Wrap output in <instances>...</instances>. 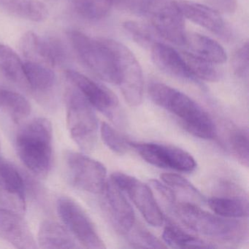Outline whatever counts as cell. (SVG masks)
I'll return each mask as SVG.
<instances>
[{
    "instance_id": "cell-1",
    "label": "cell",
    "mask_w": 249,
    "mask_h": 249,
    "mask_svg": "<svg viewBox=\"0 0 249 249\" xmlns=\"http://www.w3.org/2000/svg\"><path fill=\"white\" fill-rule=\"evenodd\" d=\"M148 92L155 104L174 115L183 127L194 136L205 140L216 136V127L212 118L189 96L160 82L151 83Z\"/></svg>"
},
{
    "instance_id": "cell-2",
    "label": "cell",
    "mask_w": 249,
    "mask_h": 249,
    "mask_svg": "<svg viewBox=\"0 0 249 249\" xmlns=\"http://www.w3.org/2000/svg\"><path fill=\"white\" fill-rule=\"evenodd\" d=\"M16 149L29 170L37 176H46L53 159L52 123L45 118H37L24 125L16 138Z\"/></svg>"
},
{
    "instance_id": "cell-3",
    "label": "cell",
    "mask_w": 249,
    "mask_h": 249,
    "mask_svg": "<svg viewBox=\"0 0 249 249\" xmlns=\"http://www.w3.org/2000/svg\"><path fill=\"white\" fill-rule=\"evenodd\" d=\"M175 213L186 227L193 231L221 241L237 243L247 234V227L237 218H229L204 211L196 204H175Z\"/></svg>"
},
{
    "instance_id": "cell-4",
    "label": "cell",
    "mask_w": 249,
    "mask_h": 249,
    "mask_svg": "<svg viewBox=\"0 0 249 249\" xmlns=\"http://www.w3.org/2000/svg\"><path fill=\"white\" fill-rule=\"evenodd\" d=\"M67 125L72 140L84 153H91L97 142L98 122L91 105L77 89L66 92Z\"/></svg>"
},
{
    "instance_id": "cell-5",
    "label": "cell",
    "mask_w": 249,
    "mask_h": 249,
    "mask_svg": "<svg viewBox=\"0 0 249 249\" xmlns=\"http://www.w3.org/2000/svg\"><path fill=\"white\" fill-rule=\"evenodd\" d=\"M109 48L118 75V84L128 104L137 107L142 103L144 81L142 68L132 52L122 43L111 39L103 38Z\"/></svg>"
},
{
    "instance_id": "cell-6",
    "label": "cell",
    "mask_w": 249,
    "mask_h": 249,
    "mask_svg": "<svg viewBox=\"0 0 249 249\" xmlns=\"http://www.w3.org/2000/svg\"><path fill=\"white\" fill-rule=\"evenodd\" d=\"M71 44L83 64L96 76L110 84H118L114 59L103 39L95 40L78 30L68 33Z\"/></svg>"
},
{
    "instance_id": "cell-7",
    "label": "cell",
    "mask_w": 249,
    "mask_h": 249,
    "mask_svg": "<svg viewBox=\"0 0 249 249\" xmlns=\"http://www.w3.org/2000/svg\"><path fill=\"white\" fill-rule=\"evenodd\" d=\"M139 9L160 36L178 46H184L187 33L176 1L141 0Z\"/></svg>"
},
{
    "instance_id": "cell-8",
    "label": "cell",
    "mask_w": 249,
    "mask_h": 249,
    "mask_svg": "<svg viewBox=\"0 0 249 249\" xmlns=\"http://www.w3.org/2000/svg\"><path fill=\"white\" fill-rule=\"evenodd\" d=\"M65 76L93 107L117 125L124 124V115L119 99L110 89L73 70H67Z\"/></svg>"
},
{
    "instance_id": "cell-9",
    "label": "cell",
    "mask_w": 249,
    "mask_h": 249,
    "mask_svg": "<svg viewBox=\"0 0 249 249\" xmlns=\"http://www.w3.org/2000/svg\"><path fill=\"white\" fill-rule=\"evenodd\" d=\"M57 212L68 231L84 247L91 249H106L92 221L76 202L68 196L57 201Z\"/></svg>"
},
{
    "instance_id": "cell-10",
    "label": "cell",
    "mask_w": 249,
    "mask_h": 249,
    "mask_svg": "<svg viewBox=\"0 0 249 249\" xmlns=\"http://www.w3.org/2000/svg\"><path fill=\"white\" fill-rule=\"evenodd\" d=\"M66 164L75 187L94 195L103 193L107 181V170L101 162L80 153L68 152Z\"/></svg>"
},
{
    "instance_id": "cell-11",
    "label": "cell",
    "mask_w": 249,
    "mask_h": 249,
    "mask_svg": "<svg viewBox=\"0 0 249 249\" xmlns=\"http://www.w3.org/2000/svg\"><path fill=\"white\" fill-rule=\"evenodd\" d=\"M130 146L145 161L160 168L192 173L196 167V161L189 153L173 145L130 142Z\"/></svg>"
},
{
    "instance_id": "cell-12",
    "label": "cell",
    "mask_w": 249,
    "mask_h": 249,
    "mask_svg": "<svg viewBox=\"0 0 249 249\" xmlns=\"http://www.w3.org/2000/svg\"><path fill=\"white\" fill-rule=\"evenodd\" d=\"M110 180L128 195L150 225H162L164 215L149 186L135 177L118 172L111 175Z\"/></svg>"
},
{
    "instance_id": "cell-13",
    "label": "cell",
    "mask_w": 249,
    "mask_h": 249,
    "mask_svg": "<svg viewBox=\"0 0 249 249\" xmlns=\"http://www.w3.org/2000/svg\"><path fill=\"white\" fill-rule=\"evenodd\" d=\"M20 50L30 62L42 64L49 68L65 60L63 45L57 39L42 38L33 32H27L19 42Z\"/></svg>"
},
{
    "instance_id": "cell-14",
    "label": "cell",
    "mask_w": 249,
    "mask_h": 249,
    "mask_svg": "<svg viewBox=\"0 0 249 249\" xmlns=\"http://www.w3.org/2000/svg\"><path fill=\"white\" fill-rule=\"evenodd\" d=\"M0 202L18 213L26 210L24 178L12 164L2 160H0Z\"/></svg>"
},
{
    "instance_id": "cell-15",
    "label": "cell",
    "mask_w": 249,
    "mask_h": 249,
    "mask_svg": "<svg viewBox=\"0 0 249 249\" xmlns=\"http://www.w3.org/2000/svg\"><path fill=\"white\" fill-rule=\"evenodd\" d=\"M0 238L21 249H35L36 241L31 230L18 213L0 208Z\"/></svg>"
},
{
    "instance_id": "cell-16",
    "label": "cell",
    "mask_w": 249,
    "mask_h": 249,
    "mask_svg": "<svg viewBox=\"0 0 249 249\" xmlns=\"http://www.w3.org/2000/svg\"><path fill=\"white\" fill-rule=\"evenodd\" d=\"M103 194L106 196V208L113 225L121 234L126 235L136 224L132 207L123 192L110 180L107 181Z\"/></svg>"
},
{
    "instance_id": "cell-17",
    "label": "cell",
    "mask_w": 249,
    "mask_h": 249,
    "mask_svg": "<svg viewBox=\"0 0 249 249\" xmlns=\"http://www.w3.org/2000/svg\"><path fill=\"white\" fill-rule=\"evenodd\" d=\"M184 18L221 37H227L229 31L219 11L211 7L188 1H176Z\"/></svg>"
},
{
    "instance_id": "cell-18",
    "label": "cell",
    "mask_w": 249,
    "mask_h": 249,
    "mask_svg": "<svg viewBox=\"0 0 249 249\" xmlns=\"http://www.w3.org/2000/svg\"><path fill=\"white\" fill-rule=\"evenodd\" d=\"M151 51L153 62L160 71L178 79L195 81L186 67L181 53L160 42H156Z\"/></svg>"
},
{
    "instance_id": "cell-19",
    "label": "cell",
    "mask_w": 249,
    "mask_h": 249,
    "mask_svg": "<svg viewBox=\"0 0 249 249\" xmlns=\"http://www.w3.org/2000/svg\"><path fill=\"white\" fill-rule=\"evenodd\" d=\"M184 46L192 54L215 65H221L227 61V53L224 48L203 35L186 33Z\"/></svg>"
},
{
    "instance_id": "cell-20",
    "label": "cell",
    "mask_w": 249,
    "mask_h": 249,
    "mask_svg": "<svg viewBox=\"0 0 249 249\" xmlns=\"http://www.w3.org/2000/svg\"><path fill=\"white\" fill-rule=\"evenodd\" d=\"M37 243L45 249L78 248L72 234L58 223L52 221H45L40 224Z\"/></svg>"
},
{
    "instance_id": "cell-21",
    "label": "cell",
    "mask_w": 249,
    "mask_h": 249,
    "mask_svg": "<svg viewBox=\"0 0 249 249\" xmlns=\"http://www.w3.org/2000/svg\"><path fill=\"white\" fill-rule=\"evenodd\" d=\"M208 204L215 213L226 218L237 219L249 214L248 199L240 193L213 196L208 199Z\"/></svg>"
},
{
    "instance_id": "cell-22",
    "label": "cell",
    "mask_w": 249,
    "mask_h": 249,
    "mask_svg": "<svg viewBox=\"0 0 249 249\" xmlns=\"http://www.w3.org/2000/svg\"><path fill=\"white\" fill-rule=\"evenodd\" d=\"M0 6L16 17L34 22L43 21L49 14L40 0H0Z\"/></svg>"
},
{
    "instance_id": "cell-23",
    "label": "cell",
    "mask_w": 249,
    "mask_h": 249,
    "mask_svg": "<svg viewBox=\"0 0 249 249\" xmlns=\"http://www.w3.org/2000/svg\"><path fill=\"white\" fill-rule=\"evenodd\" d=\"M0 72L10 81L28 89L24 73V63L18 55L6 45L0 43Z\"/></svg>"
},
{
    "instance_id": "cell-24",
    "label": "cell",
    "mask_w": 249,
    "mask_h": 249,
    "mask_svg": "<svg viewBox=\"0 0 249 249\" xmlns=\"http://www.w3.org/2000/svg\"><path fill=\"white\" fill-rule=\"evenodd\" d=\"M24 73L29 89L46 92L54 85L55 75L49 67L36 62L24 63Z\"/></svg>"
},
{
    "instance_id": "cell-25",
    "label": "cell",
    "mask_w": 249,
    "mask_h": 249,
    "mask_svg": "<svg viewBox=\"0 0 249 249\" xmlns=\"http://www.w3.org/2000/svg\"><path fill=\"white\" fill-rule=\"evenodd\" d=\"M0 109L8 113L14 122H19L30 116L32 107L19 93L0 87Z\"/></svg>"
},
{
    "instance_id": "cell-26",
    "label": "cell",
    "mask_w": 249,
    "mask_h": 249,
    "mask_svg": "<svg viewBox=\"0 0 249 249\" xmlns=\"http://www.w3.org/2000/svg\"><path fill=\"white\" fill-rule=\"evenodd\" d=\"M162 238L166 244L176 249H213L215 247L214 245L208 243L193 234L186 232L172 224L164 227Z\"/></svg>"
},
{
    "instance_id": "cell-27",
    "label": "cell",
    "mask_w": 249,
    "mask_h": 249,
    "mask_svg": "<svg viewBox=\"0 0 249 249\" xmlns=\"http://www.w3.org/2000/svg\"><path fill=\"white\" fill-rule=\"evenodd\" d=\"M186 67L195 80H202L208 82H216L221 78V74L215 64L198 57L189 52L181 53Z\"/></svg>"
},
{
    "instance_id": "cell-28",
    "label": "cell",
    "mask_w": 249,
    "mask_h": 249,
    "mask_svg": "<svg viewBox=\"0 0 249 249\" xmlns=\"http://www.w3.org/2000/svg\"><path fill=\"white\" fill-rule=\"evenodd\" d=\"M113 0H73L74 6L81 17L88 20H100L110 12Z\"/></svg>"
},
{
    "instance_id": "cell-29",
    "label": "cell",
    "mask_w": 249,
    "mask_h": 249,
    "mask_svg": "<svg viewBox=\"0 0 249 249\" xmlns=\"http://www.w3.org/2000/svg\"><path fill=\"white\" fill-rule=\"evenodd\" d=\"M161 179L173 191L180 192L183 195H186L191 200H194L196 203L205 202L203 195L193 184L181 176L174 173H164L161 175Z\"/></svg>"
},
{
    "instance_id": "cell-30",
    "label": "cell",
    "mask_w": 249,
    "mask_h": 249,
    "mask_svg": "<svg viewBox=\"0 0 249 249\" xmlns=\"http://www.w3.org/2000/svg\"><path fill=\"white\" fill-rule=\"evenodd\" d=\"M229 142L233 154L245 167H249V133L246 129H236L231 131Z\"/></svg>"
},
{
    "instance_id": "cell-31",
    "label": "cell",
    "mask_w": 249,
    "mask_h": 249,
    "mask_svg": "<svg viewBox=\"0 0 249 249\" xmlns=\"http://www.w3.org/2000/svg\"><path fill=\"white\" fill-rule=\"evenodd\" d=\"M123 28L131 38L141 47L150 49L157 42L149 28L138 21H125Z\"/></svg>"
},
{
    "instance_id": "cell-32",
    "label": "cell",
    "mask_w": 249,
    "mask_h": 249,
    "mask_svg": "<svg viewBox=\"0 0 249 249\" xmlns=\"http://www.w3.org/2000/svg\"><path fill=\"white\" fill-rule=\"evenodd\" d=\"M101 136L106 145L113 152L124 154L131 148L130 142L126 141L116 129L106 122L101 125Z\"/></svg>"
},
{
    "instance_id": "cell-33",
    "label": "cell",
    "mask_w": 249,
    "mask_h": 249,
    "mask_svg": "<svg viewBox=\"0 0 249 249\" xmlns=\"http://www.w3.org/2000/svg\"><path fill=\"white\" fill-rule=\"evenodd\" d=\"M126 235L130 244L135 248L161 249L167 247L150 231L142 227L137 225V224L134 225Z\"/></svg>"
},
{
    "instance_id": "cell-34",
    "label": "cell",
    "mask_w": 249,
    "mask_h": 249,
    "mask_svg": "<svg viewBox=\"0 0 249 249\" xmlns=\"http://www.w3.org/2000/svg\"><path fill=\"white\" fill-rule=\"evenodd\" d=\"M233 71L240 78H248L249 75V43L243 44L234 53L231 61Z\"/></svg>"
},
{
    "instance_id": "cell-35",
    "label": "cell",
    "mask_w": 249,
    "mask_h": 249,
    "mask_svg": "<svg viewBox=\"0 0 249 249\" xmlns=\"http://www.w3.org/2000/svg\"><path fill=\"white\" fill-rule=\"evenodd\" d=\"M150 183L152 187L157 191L159 195L162 198L165 203L171 208H173L175 204L176 203V195L174 191L167 186L165 183H161L157 180H151Z\"/></svg>"
},
{
    "instance_id": "cell-36",
    "label": "cell",
    "mask_w": 249,
    "mask_h": 249,
    "mask_svg": "<svg viewBox=\"0 0 249 249\" xmlns=\"http://www.w3.org/2000/svg\"><path fill=\"white\" fill-rule=\"evenodd\" d=\"M218 11L231 14L237 8V0H207Z\"/></svg>"
},
{
    "instance_id": "cell-37",
    "label": "cell",
    "mask_w": 249,
    "mask_h": 249,
    "mask_svg": "<svg viewBox=\"0 0 249 249\" xmlns=\"http://www.w3.org/2000/svg\"><path fill=\"white\" fill-rule=\"evenodd\" d=\"M0 87H1V86H0Z\"/></svg>"
}]
</instances>
